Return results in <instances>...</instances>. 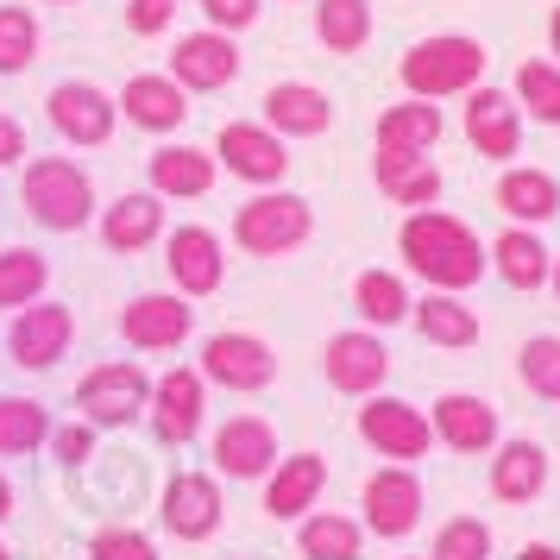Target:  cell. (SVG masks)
Here are the masks:
<instances>
[{"instance_id": "cell-1", "label": "cell", "mask_w": 560, "mask_h": 560, "mask_svg": "<svg viewBox=\"0 0 560 560\" xmlns=\"http://www.w3.org/2000/svg\"><path fill=\"white\" fill-rule=\"evenodd\" d=\"M397 253L409 258V271L429 290H447V296H466L491 271V246L447 208H416L397 233Z\"/></svg>"}, {"instance_id": "cell-2", "label": "cell", "mask_w": 560, "mask_h": 560, "mask_svg": "<svg viewBox=\"0 0 560 560\" xmlns=\"http://www.w3.org/2000/svg\"><path fill=\"white\" fill-rule=\"evenodd\" d=\"M397 77L416 102H447V95H472L485 77V45L466 38V32H434V38H416L397 63Z\"/></svg>"}, {"instance_id": "cell-3", "label": "cell", "mask_w": 560, "mask_h": 560, "mask_svg": "<svg viewBox=\"0 0 560 560\" xmlns=\"http://www.w3.org/2000/svg\"><path fill=\"white\" fill-rule=\"evenodd\" d=\"M20 202L45 233H82L95 221V183L77 158H32L20 177Z\"/></svg>"}, {"instance_id": "cell-4", "label": "cell", "mask_w": 560, "mask_h": 560, "mask_svg": "<svg viewBox=\"0 0 560 560\" xmlns=\"http://www.w3.org/2000/svg\"><path fill=\"white\" fill-rule=\"evenodd\" d=\"M308 233H315V208L290 189H258L253 202L233 214V246L246 258H283L308 246Z\"/></svg>"}, {"instance_id": "cell-5", "label": "cell", "mask_w": 560, "mask_h": 560, "mask_svg": "<svg viewBox=\"0 0 560 560\" xmlns=\"http://www.w3.org/2000/svg\"><path fill=\"white\" fill-rule=\"evenodd\" d=\"M77 409H82L89 429H132V422L152 409V378H145V365L107 359V365H95V372H82Z\"/></svg>"}, {"instance_id": "cell-6", "label": "cell", "mask_w": 560, "mask_h": 560, "mask_svg": "<svg viewBox=\"0 0 560 560\" xmlns=\"http://www.w3.org/2000/svg\"><path fill=\"white\" fill-rule=\"evenodd\" d=\"M359 441L378 459H390V466H416V459H429V447H434L429 409H409L404 397H384L378 390V397L359 404Z\"/></svg>"}, {"instance_id": "cell-7", "label": "cell", "mask_w": 560, "mask_h": 560, "mask_svg": "<svg viewBox=\"0 0 560 560\" xmlns=\"http://www.w3.org/2000/svg\"><path fill=\"white\" fill-rule=\"evenodd\" d=\"M214 164H221L228 177L253 183V189H278V183L290 177V145H283L265 120H228L221 139H214Z\"/></svg>"}, {"instance_id": "cell-8", "label": "cell", "mask_w": 560, "mask_h": 560, "mask_svg": "<svg viewBox=\"0 0 560 560\" xmlns=\"http://www.w3.org/2000/svg\"><path fill=\"white\" fill-rule=\"evenodd\" d=\"M202 384H221V390H240V397H253V390H265V384L278 378V353L258 340V334H208L202 340Z\"/></svg>"}, {"instance_id": "cell-9", "label": "cell", "mask_w": 560, "mask_h": 560, "mask_svg": "<svg viewBox=\"0 0 560 560\" xmlns=\"http://www.w3.org/2000/svg\"><path fill=\"white\" fill-rule=\"evenodd\" d=\"M322 378L340 390V397H378L384 378H390V347H384L372 328H340L322 347Z\"/></svg>"}, {"instance_id": "cell-10", "label": "cell", "mask_w": 560, "mask_h": 560, "mask_svg": "<svg viewBox=\"0 0 560 560\" xmlns=\"http://www.w3.org/2000/svg\"><path fill=\"white\" fill-rule=\"evenodd\" d=\"M45 120L63 145H107L120 127V102L95 82H57L45 95Z\"/></svg>"}, {"instance_id": "cell-11", "label": "cell", "mask_w": 560, "mask_h": 560, "mask_svg": "<svg viewBox=\"0 0 560 560\" xmlns=\"http://www.w3.org/2000/svg\"><path fill=\"white\" fill-rule=\"evenodd\" d=\"M359 510H365V535H378V541L416 535V523H422V479H416V466H378L365 479V491H359Z\"/></svg>"}, {"instance_id": "cell-12", "label": "cell", "mask_w": 560, "mask_h": 560, "mask_svg": "<svg viewBox=\"0 0 560 560\" xmlns=\"http://www.w3.org/2000/svg\"><path fill=\"white\" fill-rule=\"evenodd\" d=\"M152 434L164 441V447H189L196 434H202L208 422V384L196 365H177V372H164V378L152 384Z\"/></svg>"}, {"instance_id": "cell-13", "label": "cell", "mask_w": 560, "mask_h": 560, "mask_svg": "<svg viewBox=\"0 0 560 560\" xmlns=\"http://www.w3.org/2000/svg\"><path fill=\"white\" fill-rule=\"evenodd\" d=\"M120 334H127V347H139V353H177L183 340L196 334V308L177 290H164V296L145 290V296H132L120 308Z\"/></svg>"}, {"instance_id": "cell-14", "label": "cell", "mask_w": 560, "mask_h": 560, "mask_svg": "<svg viewBox=\"0 0 560 560\" xmlns=\"http://www.w3.org/2000/svg\"><path fill=\"white\" fill-rule=\"evenodd\" d=\"M158 516H164V529L177 541H208L228 523V498H221V485L208 472H171L164 498H158Z\"/></svg>"}, {"instance_id": "cell-15", "label": "cell", "mask_w": 560, "mask_h": 560, "mask_svg": "<svg viewBox=\"0 0 560 560\" xmlns=\"http://www.w3.org/2000/svg\"><path fill=\"white\" fill-rule=\"evenodd\" d=\"M70 347H77V315L63 303H32L7 328V353H13V365H26V372H51Z\"/></svg>"}, {"instance_id": "cell-16", "label": "cell", "mask_w": 560, "mask_h": 560, "mask_svg": "<svg viewBox=\"0 0 560 560\" xmlns=\"http://www.w3.org/2000/svg\"><path fill=\"white\" fill-rule=\"evenodd\" d=\"M214 472L221 479H246V485H258V479H271V466H278V429L265 422V416H228L221 429H214Z\"/></svg>"}, {"instance_id": "cell-17", "label": "cell", "mask_w": 560, "mask_h": 560, "mask_svg": "<svg viewBox=\"0 0 560 560\" xmlns=\"http://www.w3.org/2000/svg\"><path fill=\"white\" fill-rule=\"evenodd\" d=\"M240 77V45H233L228 32H189L177 38V51H171V82H177L183 95H221L228 82Z\"/></svg>"}, {"instance_id": "cell-18", "label": "cell", "mask_w": 560, "mask_h": 560, "mask_svg": "<svg viewBox=\"0 0 560 560\" xmlns=\"http://www.w3.org/2000/svg\"><path fill=\"white\" fill-rule=\"evenodd\" d=\"M466 145L479 158H498V164H510L523 152V107H516L510 89H485L479 82L466 95Z\"/></svg>"}, {"instance_id": "cell-19", "label": "cell", "mask_w": 560, "mask_h": 560, "mask_svg": "<svg viewBox=\"0 0 560 560\" xmlns=\"http://www.w3.org/2000/svg\"><path fill=\"white\" fill-rule=\"evenodd\" d=\"M164 265H171L177 296H214V290L228 283V253H221V240L208 228H196V221L164 233Z\"/></svg>"}, {"instance_id": "cell-20", "label": "cell", "mask_w": 560, "mask_h": 560, "mask_svg": "<svg viewBox=\"0 0 560 560\" xmlns=\"http://www.w3.org/2000/svg\"><path fill=\"white\" fill-rule=\"evenodd\" d=\"M322 491H328V459L322 454H283L271 466V479H265V516H278V523H303L308 510L322 504Z\"/></svg>"}, {"instance_id": "cell-21", "label": "cell", "mask_w": 560, "mask_h": 560, "mask_svg": "<svg viewBox=\"0 0 560 560\" xmlns=\"http://www.w3.org/2000/svg\"><path fill=\"white\" fill-rule=\"evenodd\" d=\"M429 429L447 454H491L498 447V409L485 397H472V390H447L429 409Z\"/></svg>"}, {"instance_id": "cell-22", "label": "cell", "mask_w": 560, "mask_h": 560, "mask_svg": "<svg viewBox=\"0 0 560 560\" xmlns=\"http://www.w3.org/2000/svg\"><path fill=\"white\" fill-rule=\"evenodd\" d=\"M145 177L158 202H202L221 183V164L202 145H158V158H145Z\"/></svg>"}, {"instance_id": "cell-23", "label": "cell", "mask_w": 560, "mask_h": 560, "mask_svg": "<svg viewBox=\"0 0 560 560\" xmlns=\"http://www.w3.org/2000/svg\"><path fill=\"white\" fill-rule=\"evenodd\" d=\"M114 102H120V120H132L139 132H152V139H164V132H177L189 120V95L171 77H152V70L127 77V89Z\"/></svg>"}, {"instance_id": "cell-24", "label": "cell", "mask_w": 560, "mask_h": 560, "mask_svg": "<svg viewBox=\"0 0 560 560\" xmlns=\"http://www.w3.org/2000/svg\"><path fill=\"white\" fill-rule=\"evenodd\" d=\"M258 120L278 132V139H322L334 127V107L322 89H308V82H271L265 89V102H258Z\"/></svg>"}, {"instance_id": "cell-25", "label": "cell", "mask_w": 560, "mask_h": 560, "mask_svg": "<svg viewBox=\"0 0 560 560\" xmlns=\"http://www.w3.org/2000/svg\"><path fill=\"white\" fill-rule=\"evenodd\" d=\"M441 132H447L441 107H434V102H416V95H404L397 107H384V114H378V127H372V145H378L384 158H429L434 145H441Z\"/></svg>"}, {"instance_id": "cell-26", "label": "cell", "mask_w": 560, "mask_h": 560, "mask_svg": "<svg viewBox=\"0 0 560 560\" xmlns=\"http://www.w3.org/2000/svg\"><path fill=\"white\" fill-rule=\"evenodd\" d=\"M548 491V447L541 441H498L491 447V498L498 504H535Z\"/></svg>"}, {"instance_id": "cell-27", "label": "cell", "mask_w": 560, "mask_h": 560, "mask_svg": "<svg viewBox=\"0 0 560 560\" xmlns=\"http://www.w3.org/2000/svg\"><path fill=\"white\" fill-rule=\"evenodd\" d=\"M491 271L510 283V290H548V271H555V253L535 228H504L491 240Z\"/></svg>"}, {"instance_id": "cell-28", "label": "cell", "mask_w": 560, "mask_h": 560, "mask_svg": "<svg viewBox=\"0 0 560 560\" xmlns=\"http://www.w3.org/2000/svg\"><path fill=\"white\" fill-rule=\"evenodd\" d=\"M158 233H164V202H158L152 189L107 202V214H102V246L107 253L132 258V253H145V246H158Z\"/></svg>"}, {"instance_id": "cell-29", "label": "cell", "mask_w": 560, "mask_h": 560, "mask_svg": "<svg viewBox=\"0 0 560 560\" xmlns=\"http://www.w3.org/2000/svg\"><path fill=\"white\" fill-rule=\"evenodd\" d=\"M372 183H378L384 202L397 208H434L441 202V189H447V177H441V164H429V158H372Z\"/></svg>"}, {"instance_id": "cell-30", "label": "cell", "mask_w": 560, "mask_h": 560, "mask_svg": "<svg viewBox=\"0 0 560 560\" xmlns=\"http://www.w3.org/2000/svg\"><path fill=\"white\" fill-rule=\"evenodd\" d=\"M498 208L510 214V228H541L560 214V183L535 164H510L498 177Z\"/></svg>"}, {"instance_id": "cell-31", "label": "cell", "mask_w": 560, "mask_h": 560, "mask_svg": "<svg viewBox=\"0 0 560 560\" xmlns=\"http://www.w3.org/2000/svg\"><path fill=\"white\" fill-rule=\"evenodd\" d=\"M416 334L429 340V347H447V353H466V347H479V315L447 296V290H429V296H416Z\"/></svg>"}, {"instance_id": "cell-32", "label": "cell", "mask_w": 560, "mask_h": 560, "mask_svg": "<svg viewBox=\"0 0 560 560\" xmlns=\"http://www.w3.org/2000/svg\"><path fill=\"white\" fill-rule=\"evenodd\" d=\"M296 555L303 560H359L365 555V523L340 510H308L296 523Z\"/></svg>"}, {"instance_id": "cell-33", "label": "cell", "mask_w": 560, "mask_h": 560, "mask_svg": "<svg viewBox=\"0 0 560 560\" xmlns=\"http://www.w3.org/2000/svg\"><path fill=\"white\" fill-rule=\"evenodd\" d=\"M45 290H51V258L38 246H0V315L45 303Z\"/></svg>"}, {"instance_id": "cell-34", "label": "cell", "mask_w": 560, "mask_h": 560, "mask_svg": "<svg viewBox=\"0 0 560 560\" xmlns=\"http://www.w3.org/2000/svg\"><path fill=\"white\" fill-rule=\"evenodd\" d=\"M315 38L334 57L365 51L372 45V0H315Z\"/></svg>"}, {"instance_id": "cell-35", "label": "cell", "mask_w": 560, "mask_h": 560, "mask_svg": "<svg viewBox=\"0 0 560 560\" xmlns=\"http://www.w3.org/2000/svg\"><path fill=\"white\" fill-rule=\"evenodd\" d=\"M51 447V409L38 397H0V459H26Z\"/></svg>"}, {"instance_id": "cell-36", "label": "cell", "mask_w": 560, "mask_h": 560, "mask_svg": "<svg viewBox=\"0 0 560 560\" xmlns=\"http://www.w3.org/2000/svg\"><path fill=\"white\" fill-rule=\"evenodd\" d=\"M353 308H359V322H365V328H397V322H409L416 296H409V283L397 278V271H359Z\"/></svg>"}, {"instance_id": "cell-37", "label": "cell", "mask_w": 560, "mask_h": 560, "mask_svg": "<svg viewBox=\"0 0 560 560\" xmlns=\"http://www.w3.org/2000/svg\"><path fill=\"white\" fill-rule=\"evenodd\" d=\"M516 107L529 120H541V127H560V63L555 57L516 63Z\"/></svg>"}, {"instance_id": "cell-38", "label": "cell", "mask_w": 560, "mask_h": 560, "mask_svg": "<svg viewBox=\"0 0 560 560\" xmlns=\"http://www.w3.org/2000/svg\"><path fill=\"white\" fill-rule=\"evenodd\" d=\"M516 378L529 384V397L560 404V334H529L516 353Z\"/></svg>"}, {"instance_id": "cell-39", "label": "cell", "mask_w": 560, "mask_h": 560, "mask_svg": "<svg viewBox=\"0 0 560 560\" xmlns=\"http://www.w3.org/2000/svg\"><path fill=\"white\" fill-rule=\"evenodd\" d=\"M38 63V20L32 7H0V77H20Z\"/></svg>"}, {"instance_id": "cell-40", "label": "cell", "mask_w": 560, "mask_h": 560, "mask_svg": "<svg viewBox=\"0 0 560 560\" xmlns=\"http://www.w3.org/2000/svg\"><path fill=\"white\" fill-rule=\"evenodd\" d=\"M429 560H491V529H485L479 516H454V523L434 529Z\"/></svg>"}, {"instance_id": "cell-41", "label": "cell", "mask_w": 560, "mask_h": 560, "mask_svg": "<svg viewBox=\"0 0 560 560\" xmlns=\"http://www.w3.org/2000/svg\"><path fill=\"white\" fill-rule=\"evenodd\" d=\"M89 560H158V541L139 529H102L89 541Z\"/></svg>"}, {"instance_id": "cell-42", "label": "cell", "mask_w": 560, "mask_h": 560, "mask_svg": "<svg viewBox=\"0 0 560 560\" xmlns=\"http://www.w3.org/2000/svg\"><path fill=\"white\" fill-rule=\"evenodd\" d=\"M183 0H127V32L132 38H158V32H171Z\"/></svg>"}, {"instance_id": "cell-43", "label": "cell", "mask_w": 560, "mask_h": 560, "mask_svg": "<svg viewBox=\"0 0 560 560\" xmlns=\"http://www.w3.org/2000/svg\"><path fill=\"white\" fill-rule=\"evenodd\" d=\"M202 13H208V26L214 32H246L258 26V13H265V0H202Z\"/></svg>"}, {"instance_id": "cell-44", "label": "cell", "mask_w": 560, "mask_h": 560, "mask_svg": "<svg viewBox=\"0 0 560 560\" xmlns=\"http://www.w3.org/2000/svg\"><path fill=\"white\" fill-rule=\"evenodd\" d=\"M51 447L63 454V466H82L89 447H95V429L89 422H70V429H51Z\"/></svg>"}, {"instance_id": "cell-45", "label": "cell", "mask_w": 560, "mask_h": 560, "mask_svg": "<svg viewBox=\"0 0 560 560\" xmlns=\"http://www.w3.org/2000/svg\"><path fill=\"white\" fill-rule=\"evenodd\" d=\"M26 158V127L13 114H0V164H20Z\"/></svg>"}, {"instance_id": "cell-46", "label": "cell", "mask_w": 560, "mask_h": 560, "mask_svg": "<svg viewBox=\"0 0 560 560\" xmlns=\"http://www.w3.org/2000/svg\"><path fill=\"white\" fill-rule=\"evenodd\" d=\"M516 560H560V548H548V541H529Z\"/></svg>"}, {"instance_id": "cell-47", "label": "cell", "mask_w": 560, "mask_h": 560, "mask_svg": "<svg viewBox=\"0 0 560 560\" xmlns=\"http://www.w3.org/2000/svg\"><path fill=\"white\" fill-rule=\"evenodd\" d=\"M13 504H20V498H13V485H7V472H0V523L13 516Z\"/></svg>"}, {"instance_id": "cell-48", "label": "cell", "mask_w": 560, "mask_h": 560, "mask_svg": "<svg viewBox=\"0 0 560 560\" xmlns=\"http://www.w3.org/2000/svg\"><path fill=\"white\" fill-rule=\"evenodd\" d=\"M548 51H555V63H560V7L548 13Z\"/></svg>"}, {"instance_id": "cell-49", "label": "cell", "mask_w": 560, "mask_h": 560, "mask_svg": "<svg viewBox=\"0 0 560 560\" xmlns=\"http://www.w3.org/2000/svg\"><path fill=\"white\" fill-rule=\"evenodd\" d=\"M548 290H555V296H560V258H555V271H548Z\"/></svg>"}, {"instance_id": "cell-50", "label": "cell", "mask_w": 560, "mask_h": 560, "mask_svg": "<svg viewBox=\"0 0 560 560\" xmlns=\"http://www.w3.org/2000/svg\"><path fill=\"white\" fill-rule=\"evenodd\" d=\"M45 7H77V0H45Z\"/></svg>"}, {"instance_id": "cell-51", "label": "cell", "mask_w": 560, "mask_h": 560, "mask_svg": "<svg viewBox=\"0 0 560 560\" xmlns=\"http://www.w3.org/2000/svg\"><path fill=\"white\" fill-rule=\"evenodd\" d=\"M0 560H13V548H7V541H0Z\"/></svg>"}]
</instances>
